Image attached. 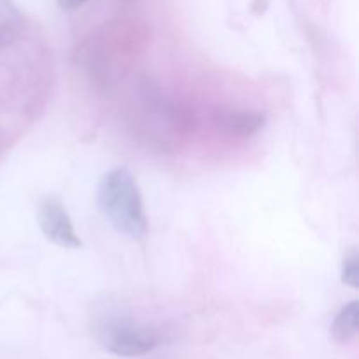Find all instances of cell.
Here are the masks:
<instances>
[{
	"label": "cell",
	"mask_w": 359,
	"mask_h": 359,
	"mask_svg": "<svg viewBox=\"0 0 359 359\" xmlns=\"http://www.w3.org/2000/svg\"><path fill=\"white\" fill-rule=\"evenodd\" d=\"M98 205L118 233L140 241L147 233L142 196L128 168H114L98 184Z\"/></svg>",
	"instance_id": "1"
},
{
	"label": "cell",
	"mask_w": 359,
	"mask_h": 359,
	"mask_svg": "<svg viewBox=\"0 0 359 359\" xmlns=\"http://www.w3.org/2000/svg\"><path fill=\"white\" fill-rule=\"evenodd\" d=\"M97 339L104 349L123 358L144 356L156 349L160 344V337L154 330L130 323L102 325L97 332Z\"/></svg>",
	"instance_id": "2"
},
{
	"label": "cell",
	"mask_w": 359,
	"mask_h": 359,
	"mask_svg": "<svg viewBox=\"0 0 359 359\" xmlns=\"http://www.w3.org/2000/svg\"><path fill=\"white\" fill-rule=\"evenodd\" d=\"M37 217L42 233L53 244L60 245L63 249L81 248V238L77 237L69 212H67L65 205H63V202L58 196H44L41 203H39Z\"/></svg>",
	"instance_id": "3"
},
{
	"label": "cell",
	"mask_w": 359,
	"mask_h": 359,
	"mask_svg": "<svg viewBox=\"0 0 359 359\" xmlns=\"http://www.w3.org/2000/svg\"><path fill=\"white\" fill-rule=\"evenodd\" d=\"M212 121L219 132L233 137H251L263 128L265 114L256 111H233V109H216Z\"/></svg>",
	"instance_id": "4"
},
{
	"label": "cell",
	"mask_w": 359,
	"mask_h": 359,
	"mask_svg": "<svg viewBox=\"0 0 359 359\" xmlns=\"http://www.w3.org/2000/svg\"><path fill=\"white\" fill-rule=\"evenodd\" d=\"M23 30V18L11 0H0V49L9 48Z\"/></svg>",
	"instance_id": "5"
},
{
	"label": "cell",
	"mask_w": 359,
	"mask_h": 359,
	"mask_svg": "<svg viewBox=\"0 0 359 359\" xmlns=\"http://www.w3.org/2000/svg\"><path fill=\"white\" fill-rule=\"evenodd\" d=\"M359 328V304L351 302L337 314L332 326L333 339L339 344H349L358 335Z\"/></svg>",
	"instance_id": "6"
},
{
	"label": "cell",
	"mask_w": 359,
	"mask_h": 359,
	"mask_svg": "<svg viewBox=\"0 0 359 359\" xmlns=\"http://www.w3.org/2000/svg\"><path fill=\"white\" fill-rule=\"evenodd\" d=\"M342 280L351 287L359 286V256H358V252H351V255L344 259Z\"/></svg>",
	"instance_id": "7"
},
{
	"label": "cell",
	"mask_w": 359,
	"mask_h": 359,
	"mask_svg": "<svg viewBox=\"0 0 359 359\" xmlns=\"http://www.w3.org/2000/svg\"><path fill=\"white\" fill-rule=\"evenodd\" d=\"M56 2H58V6L62 7V9L74 11V9H77V7L83 6V4H86L88 0H56Z\"/></svg>",
	"instance_id": "8"
}]
</instances>
